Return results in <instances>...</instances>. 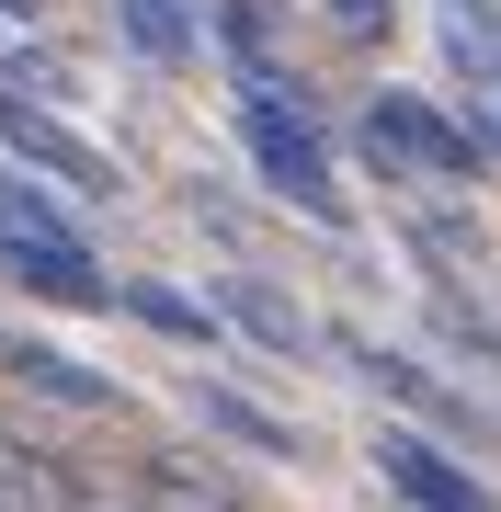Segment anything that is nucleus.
<instances>
[{"label": "nucleus", "mask_w": 501, "mask_h": 512, "mask_svg": "<svg viewBox=\"0 0 501 512\" xmlns=\"http://www.w3.org/2000/svg\"><path fill=\"white\" fill-rule=\"evenodd\" d=\"M0 285L46 296V308H126V285L92 274V251H46V239H12V251H0Z\"/></svg>", "instance_id": "0eeeda50"}, {"label": "nucleus", "mask_w": 501, "mask_h": 512, "mask_svg": "<svg viewBox=\"0 0 501 512\" xmlns=\"http://www.w3.org/2000/svg\"><path fill=\"white\" fill-rule=\"evenodd\" d=\"M12 239H46V251H80L69 205H57V194H35V183H12V171H0V251H12Z\"/></svg>", "instance_id": "ddd939ff"}, {"label": "nucleus", "mask_w": 501, "mask_h": 512, "mask_svg": "<svg viewBox=\"0 0 501 512\" xmlns=\"http://www.w3.org/2000/svg\"><path fill=\"white\" fill-rule=\"evenodd\" d=\"M114 23H126V46L160 57V69H194V46H205V12H194V0H114Z\"/></svg>", "instance_id": "9b49d317"}, {"label": "nucleus", "mask_w": 501, "mask_h": 512, "mask_svg": "<svg viewBox=\"0 0 501 512\" xmlns=\"http://www.w3.org/2000/svg\"><path fill=\"white\" fill-rule=\"evenodd\" d=\"M12 12H35V0H0V23H12Z\"/></svg>", "instance_id": "dca6fc26"}, {"label": "nucleus", "mask_w": 501, "mask_h": 512, "mask_svg": "<svg viewBox=\"0 0 501 512\" xmlns=\"http://www.w3.org/2000/svg\"><path fill=\"white\" fill-rule=\"evenodd\" d=\"M217 319H240L262 353H308V308H297L285 285H262V274H228V285H217Z\"/></svg>", "instance_id": "1a4fd4ad"}, {"label": "nucleus", "mask_w": 501, "mask_h": 512, "mask_svg": "<svg viewBox=\"0 0 501 512\" xmlns=\"http://www.w3.org/2000/svg\"><path fill=\"white\" fill-rule=\"evenodd\" d=\"M376 478H388V490L410 501V512H490V490H479V467H456L445 444L433 433H376Z\"/></svg>", "instance_id": "39448f33"}, {"label": "nucleus", "mask_w": 501, "mask_h": 512, "mask_svg": "<svg viewBox=\"0 0 501 512\" xmlns=\"http://www.w3.org/2000/svg\"><path fill=\"white\" fill-rule=\"evenodd\" d=\"M194 421H205V433H228V444H251V456H297V421H274V410H262V399H240V387H205L194 376Z\"/></svg>", "instance_id": "9d476101"}, {"label": "nucleus", "mask_w": 501, "mask_h": 512, "mask_svg": "<svg viewBox=\"0 0 501 512\" xmlns=\"http://www.w3.org/2000/svg\"><path fill=\"white\" fill-rule=\"evenodd\" d=\"M126 319H149L160 342L217 353V308H205V296H183V285H149V274H137V285H126Z\"/></svg>", "instance_id": "f8f14e48"}, {"label": "nucleus", "mask_w": 501, "mask_h": 512, "mask_svg": "<svg viewBox=\"0 0 501 512\" xmlns=\"http://www.w3.org/2000/svg\"><path fill=\"white\" fill-rule=\"evenodd\" d=\"M0 148H12L23 171H57L69 194H114V160H103V148L80 137V126H57L46 103H23L12 80H0Z\"/></svg>", "instance_id": "20e7f679"}, {"label": "nucleus", "mask_w": 501, "mask_h": 512, "mask_svg": "<svg viewBox=\"0 0 501 512\" xmlns=\"http://www.w3.org/2000/svg\"><path fill=\"white\" fill-rule=\"evenodd\" d=\"M331 12V35H353V46H388V0H319Z\"/></svg>", "instance_id": "4468645a"}, {"label": "nucleus", "mask_w": 501, "mask_h": 512, "mask_svg": "<svg viewBox=\"0 0 501 512\" xmlns=\"http://www.w3.org/2000/svg\"><path fill=\"white\" fill-rule=\"evenodd\" d=\"M365 160H388V171H422V183H479V137L456 126L445 103H422V92H376L365 103Z\"/></svg>", "instance_id": "f03ea898"}, {"label": "nucleus", "mask_w": 501, "mask_h": 512, "mask_svg": "<svg viewBox=\"0 0 501 512\" xmlns=\"http://www.w3.org/2000/svg\"><path fill=\"white\" fill-rule=\"evenodd\" d=\"M80 478H92V444L46 433L23 399H0V512H80Z\"/></svg>", "instance_id": "7ed1b4c3"}, {"label": "nucleus", "mask_w": 501, "mask_h": 512, "mask_svg": "<svg viewBox=\"0 0 501 512\" xmlns=\"http://www.w3.org/2000/svg\"><path fill=\"white\" fill-rule=\"evenodd\" d=\"M12 69H23V92H35V103H69V92H80V80L57 69V57H12Z\"/></svg>", "instance_id": "2eb2a0df"}, {"label": "nucleus", "mask_w": 501, "mask_h": 512, "mask_svg": "<svg viewBox=\"0 0 501 512\" xmlns=\"http://www.w3.org/2000/svg\"><path fill=\"white\" fill-rule=\"evenodd\" d=\"M240 148H251L262 194H285L297 217H319V228L353 217V194H342V171H331V137H319L308 114H285V92H240Z\"/></svg>", "instance_id": "f257e3e1"}, {"label": "nucleus", "mask_w": 501, "mask_h": 512, "mask_svg": "<svg viewBox=\"0 0 501 512\" xmlns=\"http://www.w3.org/2000/svg\"><path fill=\"white\" fill-rule=\"evenodd\" d=\"M342 353H353V376H365L376 399H399V410H422V421H467V399L433 365H410V353H388V342H342Z\"/></svg>", "instance_id": "6e6552de"}, {"label": "nucleus", "mask_w": 501, "mask_h": 512, "mask_svg": "<svg viewBox=\"0 0 501 512\" xmlns=\"http://www.w3.org/2000/svg\"><path fill=\"white\" fill-rule=\"evenodd\" d=\"M0 376H12L23 399H46V410H114V421H126V387L92 376V365H69V353L35 342V330H0Z\"/></svg>", "instance_id": "423d86ee"}]
</instances>
